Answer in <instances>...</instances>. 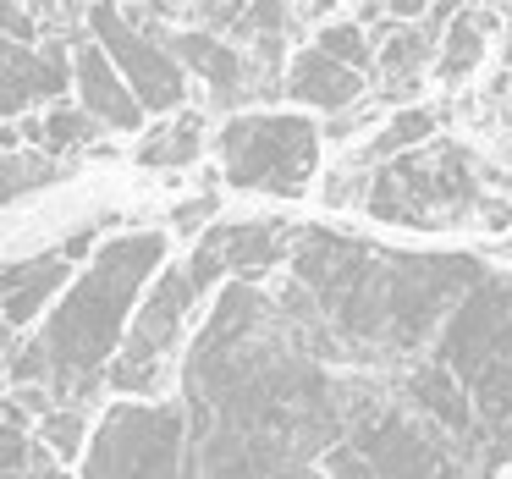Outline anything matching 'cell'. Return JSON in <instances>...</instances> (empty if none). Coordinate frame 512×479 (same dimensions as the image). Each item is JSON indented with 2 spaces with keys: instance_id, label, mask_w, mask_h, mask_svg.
Returning a JSON list of instances; mask_svg holds the SVG:
<instances>
[{
  "instance_id": "6da1fadb",
  "label": "cell",
  "mask_w": 512,
  "mask_h": 479,
  "mask_svg": "<svg viewBox=\"0 0 512 479\" xmlns=\"http://www.w3.org/2000/svg\"><path fill=\"white\" fill-rule=\"evenodd\" d=\"M166 259V237L160 232H127L116 243L100 248V259L89 265V276L72 287V298L56 309V320L45 325V353L56 391L67 397V408H83V397L94 391V369L111 358L122 320L133 309L144 276Z\"/></svg>"
},
{
  "instance_id": "7a4b0ae2",
  "label": "cell",
  "mask_w": 512,
  "mask_h": 479,
  "mask_svg": "<svg viewBox=\"0 0 512 479\" xmlns=\"http://www.w3.org/2000/svg\"><path fill=\"white\" fill-rule=\"evenodd\" d=\"M221 160L237 188L303 193L320 160V127L303 116H237L221 133Z\"/></svg>"
},
{
  "instance_id": "3957f363",
  "label": "cell",
  "mask_w": 512,
  "mask_h": 479,
  "mask_svg": "<svg viewBox=\"0 0 512 479\" xmlns=\"http://www.w3.org/2000/svg\"><path fill=\"white\" fill-rule=\"evenodd\" d=\"M89 34H94V45L116 61V72L133 83V94H138L144 111H177L182 105V94H188L182 61L171 56L166 39L144 34L133 17L116 12V0H94L89 6Z\"/></svg>"
},
{
  "instance_id": "277c9868",
  "label": "cell",
  "mask_w": 512,
  "mask_h": 479,
  "mask_svg": "<svg viewBox=\"0 0 512 479\" xmlns=\"http://www.w3.org/2000/svg\"><path fill=\"white\" fill-rule=\"evenodd\" d=\"M182 441L177 413H149V408H116L105 419L100 441L89 457V479H177L171 457Z\"/></svg>"
},
{
  "instance_id": "5b68a950",
  "label": "cell",
  "mask_w": 512,
  "mask_h": 479,
  "mask_svg": "<svg viewBox=\"0 0 512 479\" xmlns=\"http://www.w3.org/2000/svg\"><path fill=\"white\" fill-rule=\"evenodd\" d=\"M72 67H78L83 111H89L94 122L111 127V133H138V127H144V105H138L133 83H127L122 72H116V61L105 56L100 45H78Z\"/></svg>"
},
{
  "instance_id": "8992f818",
  "label": "cell",
  "mask_w": 512,
  "mask_h": 479,
  "mask_svg": "<svg viewBox=\"0 0 512 479\" xmlns=\"http://www.w3.org/2000/svg\"><path fill=\"white\" fill-rule=\"evenodd\" d=\"M160 39L171 45V56H177L182 67H193L204 83H210L215 100L237 105L248 94V56H237L221 34H210V28H188V34H160Z\"/></svg>"
},
{
  "instance_id": "52a82bcc",
  "label": "cell",
  "mask_w": 512,
  "mask_h": 479,
  "mask_svg": "<svg viewBox=\"0 0 512 479\" xmlns=\"http://www.w3.org/2000/svg\"><path fill=\"white\" fill-rule=\"evenodd\" d=\"M281 89H287V100H303L314 111H347L364 94V78L353 67H342V61H331L325 50H298Z\"/></svg>"
},
{
  "instance_id": "ba28073f",
  "label": "cell",
  "mask_w": 512,
  "mask_h": 479,
  "mask_svg": "<svg viewBox=\"0 0 512 479\" xmlns=\"http://www.w3.org/2000/svg\"><path fill=\"white\" fill-rule=\"evenodd\" d=\"M61 281H67V254H39L6 270V320H12V331H28V320L45 309L50 292H61Z\"/></svg>"
},
{
  "instance_id": "9c48e42d",
  "label": "cell",
  "mask_w": 512,
  "mask_h": 479,
  "mask_svg": "<svg viewBox=\"0 0 512 479\" xmlns=\"http://www.w3.org/2000/svg\"><path fill=\"white\" fill-rule=\"evenodd\" d=\"M287 232H292V226H281V221H270V226H226V232L215 226L210 248L226 259V270L254 276V270L276 265V259L287 254Z\"/></svg>"
},
{
  "instance_id": "30bf717a",
  "label": "cell",
  "mask_w": 512,
  "mask_h": 479,
  "mask_svg": "<svg viewBox=\"0 0 512 479\" xmlns=\"http://www.w3.org/2000/svg\"><path fill=\"white\" fill-rule=\"evenodd\" d=\"M408 391H413V402H419L435 424H446V430H457V435L474 430V402H468L463 380H457L452 369H441V364L419 369V375L408 380Z\"/></svg>"
},
{
  "instance_id": "8fae6325",
  "label": "cell",
  "mask_w": 512,
  "mask_h": 479,
  "mask_svg": "<svg viewBox=\"0 0 512 479\" xmlns=\"http://www.w3.org/2000/svg\"><path fill=\"white\" fill-rule=\"evenodd\" d=\"M430 45H435L430 28H391V39L380 45V61H375V67L386 72V89L391 94H413L424 61H430Z\"/></svg>"
},
{
  "instance_id": "7c38bea8",
  "label": "cell",
  "mask_w": 512,
  "mask_h": 479,
  "mask_svg": "<svg viewBox=\"0 0 512 479\" xmlns=\"http://www.w3.org/2000/svg\"><path fill=\"white\" fill-rule=\"evenodd\" d=\"M204 155V122L199 116H177V122L155 127V133L144 138V149H138V160L144 166H193V160Z\"/></svg>"
},
{
  "instance_id": "4fadbf2b",
  "label": "cell",
  "mask_w": 512,
  "mask_h": 479,
  "mask_svg": "<svg viewBox=\"0 0 512 479\" xmlns=\"http://www.w3.org/2000/svg\"><path fill=\"white\" fill-rule=\"evenodd\" d=\"M485 61V23L474 12H457V23L446 28V45H441V83H457Z\"/></svg>"
},
{
  "instance_id": "5bb4252c",
  "label": "cell",
  "mask_w": 512,
  "mask_h": 479,
  "mask_svg": "<svg viewBox=\"0 0 512 479\" xmlns=\"http://www.w3.org/2000/svg\"><path fill=\"white\" fill-rule=\"evenodd\" d=\"M94 133H100V122H94L83 105H56V111H45L39 122H28V138H34L39 149H78V144H89Z\"/></svg>"
},
{
  "instance_id": "9a60e30c",
  "label": "cell",
  "mask_w": 512,
  "mask_h": 479,
  "mask_svg": "<svg viewBox=\"0 0 512 479\" xmlns=\"http://www.w3.org/2000/svg\"><path fill=\"white\" fill-rule=\"evenodd\" d=\"M430 133H435V111H402L375 133L369 160H386V155H402V149H413V144H430Z\"/></svg>"
},
{
  "instance_id": "2e32d148",
  "label": "cell",
  "mask_w": 512,
  "mask_h": 479,
  "mask_svg": "<svg viewBox=\"0 0 512 479\" xmlns=\"http://www.w3.org/2000/svg\"><path fill=\"white\" fill-rule=\"evenodd\" d=\"M320 50L331 61H342V67H369V61H380L375 50H369V34H364V23H325L320 28Z\"/></svg>"
},
{
  "instance_id": "e0dca14e",
  "label": "cell",
  "mask_w": 512,
  "mask_h": 479,
  "mask_svg": "<svg viewBox=\"0 0 512 479\" xmlns=\"http://www.w3.org/2000/svg\"><path fill=\"white\" fill-rule=\"evenodd\" d=\"M83 424H89V408H56L50 419H39V441L56 457H72L83 441Z\"/></svg>"
},
{
  "instance_id": "ac0fdd59",
  "label": "cell",
  "mask_w": 512,
  "mask_h": 479,
  "mask_svg": "<svg viewBox=\"0 0 512 479\" xmlns=\"http://www.w3.org/2000/svg\"><path fill=\"white\" fill-rule=\"evenodd\" d=\"M386 12L397 17V23H408V17H419V12H430V0H386Z\"/></svg>"
},
{
  "instance_id": "d6986e66",
  "label": "cell",
  "mask_w": 512,
  "mask_h": 479,
  "mask_svg": "<svg viewBox=\"0 0 512 479\" xmlns=\"http://www.w3.org/2000/svg\"><path fill=\"white\" fill-rule=\"evenodd\" d=\"M23 6H28V0H23Z\"/></svg>"
}]
</instances>
